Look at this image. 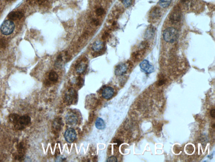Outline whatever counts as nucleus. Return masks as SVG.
Instances as JSON below:
<instances>
[{
  "label": "nucleus",
  "mask_w": 215,
  "mask_h": 162,
  "mask_svg": "<svg viewBox=\"0 0 215 162\" xmlns=\"http://www.w3.org/2000/svg\"><path fill=\"white\" fill-rule=\"evenodd\" d=\"M178 30L173 27H169L165 29L163 33L164 40L168 43H173L178 38Z\"/></svg>",
  "instance_id": "nucleus-1"
},
{
  "label": "nucleus",
  "mask_w": 215,
  "mask_h": 162,
  "mask_svg": "<svg viewBox=\"0 0 215 162\" xmlns=\"http://www.w3.org/2000/svg\"><path fill=\"white\" fill-rule=\"evenodd\" d=\"M15 28L14 22L11 20H7L3 22L1 26V32L5 35H9L13 32Z\"/></svg>",
  "instance_id": "nucleus-2"
},
{
  "label": "nucleus",
  "mask_w": 215,
  "mask_h": 162,
  "mask_svg": "<svg viewBox=\"0 0 215 162\" xmlns=\"http://www.w3.org/2000/svg\"><path fill=\"white\" fill-rule=\"evenodd\" d=\"M77 98V92L74 89L69 88L65 93V101L68 105H71L74 103Z\"/></svg>",
  "instance_id": "nucleus-3"
},
{
  "label": "nucleus",
  "mask_w": 215,
  "mask_h": 162,
  "mask_svg": "<svg viewBox=\"0 0 215 162\" xmlns=\"http://www.w3.org/2000/svg\"><path fill=\"white\" fill-rule=\"evenodd\" d=\"M31 122V118L27 115L21 116L19 118L18 123L15 125V127L18 130H21L26 128Z\"/></svg>",
  "instance_id": "nucleus-4"
},
{
  "label": "nucleus",
  "mask_w": 215,
  "mask_h": 162,
  "mask_svg": "<svg viewBox=\"0 0 215 162\" xmlns=\"http://www.w3.org/2000/svg\"><path fill=\"white\" fill-rule=\"evenodd\" d=\"M77 136L76 131L73 128H68L65 133V137L67 142L72 143L74 142Z\"/></svg>",
  "instance_id": "nucleus-5"
},
{
  "label": "nucleus",
  "mask_w": 215,
  "mask_h": 162,
  "mask_svg": "<svg viewBox=\"0 0 215 162\" xmlns=\"http://www.w3.org/2000/svg\"><path fill=\"white\" fill-rule=\"evenodd\" d=\"M66 123L70 125H77L78 123V119L77 115L72 112H69L66 115L65 117Z\"/></svg>",
  "instance_id": "nucleus-6"
},
{
  "label": "nucleus",
  "mask_w": 215,
  "mask_h": 162,
  "mask_svg": "<svg viewBox=\"0 0 215 162\" xmlns=\"http://www.w3.org/2000/svg\"><path fill=\"white\" fill-rule=\"evenodd\" d=\"M142 70L147 74H150L154 71V69L152 65L150 64L147 60H144L140 64Z\"/></svg>",
  "instance_id": "nucleus-7"
},
{
  "label": "nucleus",
  "mask_w": 215,
  "mask_h": 162,
  "mask_svg": "<svg viewBox=\"0 0 215 162\" xmlns=\"http://www.w3.org/2000/svg\"><path fill=\"white\" fill-rule=\"evenodd\" d=\"M181 15L182 14L180 9L179 8H175L171 13L170 17V20L173 22H179L181 20Z\"/></svg>",
  "instance_id": "nucleus-8"
},
{
  "label": "nucleus",
  "mask_w": 215,
  "mask_h": 162,
  "mask_svg": "<svg viewBox=\"0 0 215 162\" xmlns=\"http://www.w3.org/2000/svg\"><path fill=\"white\" fill-rule=\"evenodd\" d=\"M127 70V65L124 64H119L117 66L115 70V74L116 76H121L126 74Z\"/></svg>",
  "instance_id": "nucleus-9"
},
{
  "label": "nucleus",
  "mask_w": 215,
  "mask_h": 162,
  "mask_svg": "<svg viewBox=\"0 0 215 162\" xmlns=\"http://www.w3.org/2000/svg\"><path fill=\"white\" fill-rule=\"evenodd\" d=\"M114 90L111 87H107L103 90L102 95L104 98L109 99L112 97L114 94Z\"/></svg>",
  "instance_id": "nucleus-10"
},
{
  "label": "nucleus",
  "mask_w": 215,
  "mask_h": 162,
  "mask_svg": "<svg viewBox=\"0 0 215 162\" xmlns=\"http://www.w3.org/2000/svg\"><path fill=\"white\" fill-rule=\"evenodd\" d=\"M24 17V14L20 11L12 12L8 15V17L10 20H20Z\"/></svg>",
  "instance_id": "nucleus-11"
},
{
  "label": "nucleus",
  "mask_w": 215,
  "mask_h": 162,
  "mask_svg": "<svg viewBox=\"0 0 215 162\" xmlns=\"http://www.w3.org/2000/svg\"><path fill=\"white\" fill-rule=\"evenodd\" d=\"M87 65L84 62H81L77 64L76 67V71L77 74H81L86 70Z\"/></svg>",
  "instance_id": "nucleus-12"
},
{
  "label": "nucleus",
  "mask_w": 215,
  "mask_h": 162,
  "mask_svg": "<svg viewBox=\"0 0 215 162\" xmlns=\"http://www.w3.org/2000/svg\"><path fill=\"white\" fill-rule=\"evenodd\" d=\"M104 44L103 42L97 41L92 44V49L95 51L98 52L102 50Z\"/></svg>",
  "instance_id": "nucleus-13"
},
{
  "label": "nucleus",
  "mask_w": 215,
  "mask_h": 162,
  "mask_svg": "<svg viewBox=\"0 0 215 162\" xmlns=\"http://www.w3.org/2000/svg\"><path fill=\"white\" fill-rule=\"evenodd\" d=\"M96 128L99 130H103L106 128V124L102 118H98L95 121Z\"/></svg>",
  "instance_id": "nucleus-14"
},
{
  "label": "nucleus",
  "mask_w": 215,
  "mask_h": 162,
  "mask_svg": "<svg viewBox=\"0 0 215 162\" xmlns=\"http://www.w3.org/2000/svg\"><path fill=\"white\" fill-rule=\"evenodd\" d=\"M20 117V116L17 115V114H11V115H10V116H9V120H10L11 123H13V124H14V125H15L18 123Z\"/></svg>",
  "instance_id": "nucleus-15"
},
{
  "label": "nucleus",
  "mask_w": 215,
  "mask_h": 162,
  "mask_svg": "<svg viewBox=\"0 0 215 162\" xmlns=\"http://www.w3.org/2000/svg\"><path fill=\"white\" fill-rule=\"evenodd\" d=\"M49 79L52 82H55L57 81L59 76L54 71H51L50 72L48 76Z\"/></svg>",
  "instance_id": "nucleus-16"
},
{
  "label": "nucleus",
  "mask_w": 215,
  "mask_h": 162,
  "mask_svg": "<svg viewBox=\"0 0 215 162\" xmlns=\"http://www.w3.org/2000/svg\"><path fill=\"white\" fill-rule=\"evenodd\" d=\"M155 30L153 27H149L148 29L146 31V33H145V37L147 39L151 38L153 36Z\"/></svg>",
  "instance_id": "nucleus-17"
},
{
  "label": "nucleus",
  "mask_w": 215,
  "mask_h": 162,
  "mask_svg": "<svg viewBox=\"0 0 215 162\" xmlns=\"http://www.w3.org/2000/svg\"><path fill=\"white\" fill-rule=\"evenodd\" d=\"M62 62H63V59H62V55H59L55 62V67L58 68H60L62 66Z\"/></svg>",
  "instance_id": "nucleus-18"
},
{
  "label": "nucleus",
  "mask_w": 215,
  "mask_h": 162,
  "mask_svg": "<svg viewBox=\"0 0 215 162\" xmlns=\"http://www.w3.org/2000/svg\"><path fill=\"white\" fill-rule=\"evenodd\" d=\"M172 0H160L159 4L163 8H167L171 4Z\"/></svg>",
  "instance_id": "nucleus-19"
},
{
  "label": "nucleus",
  "mask_w": 215,
  "mask_h": 162,
  "mask_svg": "<svg viewBox=\"0 0 215 162\" xmlns=\"http://www.w3.org/2000/svg\"><path fill=\"white\" fill-rule=\"evenodd\" d=\"M159 10H158V9H156L152 12L151 14V17H153V18H155L159 17Z\"/></svg>",
  "instance_id": "nucleus-20"
},
{
  "label": "nucleus",
  "mask_w": 215,
  "mask_h": 162,
  "mask_svg": "<svg viewBox=\"0 0 215 162\" xmlns=\"http://www.w3.org/2000/svg\"><path fill=\"white\" fill-rule=\"evenodd\" d=\"M7 42L6 40L3 38H0V48H5L7 46Z\"/></svg>",
  "instance_id": "nucleus-21"
},
{
  "label": "nucleus",
  "mask_w": 215,
  "mask_h": 162,
  "mask_svg": "<svg viewBox=\"0 0 215 162\" xmlns=\"http://www.w3.org/2000/svg\"><path fill=\"white\" fill-rule=\"evenodd\" d=\"M132 0H122V3L125 7H128L131 5Z\"/></svg>",
  "instance_id": "nucleus-22"
},
{
  "label": "nucleus",
  "mask_w": 215,
  "mask_h": 162,
  "mask_svg": "<svg viewBox=\"0 0 215 162\" xmlns=\"http://www.w3.org/2000/svg\"><path fill=\"white\" fill-rule=\"evenodd\" d=\"M95 13L98 16H101L104 13V10L102 8H99L96 10Z\"/></svg>",
  "instance_id": "nucleus-23"
},
{
  "label": "nucleus",
  "mask_w": 215,
  "mask_h": 162,
  "mask_svg": "<svg viewBox=\"0 0 215 162\" xmlns=\"http://www.w3.org/2000/svg\"><path fill=\"white\" fill-rule=\"evenodd\" d=\"M118 161L117 158L116 157L113 156L110 157L107 160L106 162H116Z\"/></svg>",
  "instance_id": "nucleus-24"
},
{
  "label": "nucleus",
  "mask_w": 215,
  "mask_h": 162,
  "mask_svg": "<svg viewBox=\"0 0 215 162\" xmlns=\"http://www.w3.org/2000/svg\"><path fill=\"white\" fill-rule=\"evenodd\" d=\"M212 118H215V109H213L210 112Z\"/></svg>",
  "instance_id": "nucleus-25"
},
{
  "label": "nucleus",
  "mask_w": 215,
  "mask_h": 162,
  "mask_svg": "<svg viewBox=\"0 0 215 162\" xmlns=\"http://www.w3.org/2000/svg\"><path fill=\"white\" fill-rule=\"evenodd\" d=\"M109 36V33H108L106 32L105 33H104L103 34V35L102 36V39H105L106 38H108V36Z\"/></svg>",
  "instance_id": "nucleus-26"
},
{
  "label": "nucleus",
  "mask_w": 215,
  "mask_h": 162,
  "mask_svg": "<svg viewBox=\"0 0 215 162\" xmlns=\"http://www.w3.org/2000/svg\"><path fill=\"white\" fill-rule=\"evenodd\" d=\"M93 22L96 26H98L99 24V22L98 20H95V19L93 20Z\"/></svg>",
  "instance_id": "nucleus-27"
},
{
  "label": "nucleus",
  "mask_w": 215,
  "mask_h": 162,
  "mask_svg": "<svg viewBox=\"0 0 215 162\" xmlns=\"http://www.w3.org/2000/svg\"><path fill=\"white\" fill-rule=\"evenodd\" d=\"M165 83V81L164 80H160L158 82V85H160V86H161V85H162L163 84H164Z\"/></svg>",
  "instance_id": "nucleus-28"
},
{
  "label": "nucleus",
  "mask_w": 215,
  "mask_h": 162,
  "mask_svg": "<svg viewBox=\"0 0 215 162\" xmlns=\"http://www.w3.org/2000/svg\"><path fill=\"white\" fill-rule=\"evenodd\" d=\"M116 143H117V145H120V144H121L122 143V141H121L119 140H117L116 141Z\"/></svg>",
  "instance_id": "nucleus-29"
},
{
  "label": "nucleus",
  "mask_w": 215,
  "mask_h": 162,
  "mask_svg": "<svg viewBox=\"0 0 215 162\" xmlns=\"http://www.w3.org/2000/svg\"><path fill=\"white\" fill-rule=\"evenodd\" d=\"M190 0H181V2L182 3H186L189 1Z\"/></svg>",
  "instance_id": "nucleus-30"
},
{
  "label": "nucleus",
  "mask_w": 215,
  "mask_h": 162,
  "mask_svg": "<svg viewBox=\"0 0 215 162\" xmlns=\"http://www.w3.org/2000/svg\"><path fill=\"white\" fill-rule=\"evenodd\" d=\"M7 1H13L14 0H7Z\"/></svg>",
  "instance_id": "nucleus-31"
}]
</instances>
